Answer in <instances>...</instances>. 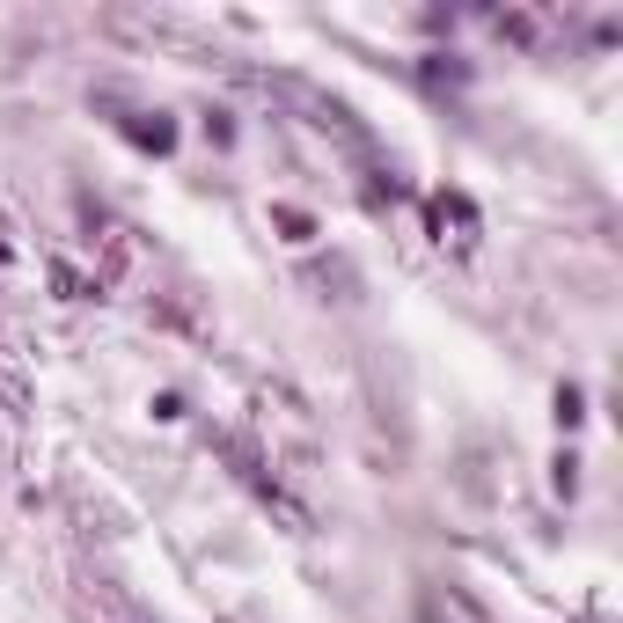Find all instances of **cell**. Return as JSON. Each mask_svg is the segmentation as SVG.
Wrapping results in <instances>:
<instances>
[{"label": "cell", "mask_w": 623, "mask_h": 623, "mask_svg": "<svg viewBox=\"0 0 623 623\" xmlns=\"http://www.w3.org/2000/svg\"><path fill=\"white\" fill-rule=\"evenodd\" d=\"M286 96H294V103L308 110V125H323V132H338V140H367V132H359V118H353V110L338 103V96L308 89V81H286Z\"/></svg>", "instance_id": "6da1fadb"}, {"label": "cell", "mask_w": 623, "mask_h": 623, "mask_svg": "<svg viewBox=\"0 0 623 623\" xmlns=\"http://www.w3.org/2000/svg\"><path fill=\"white\" fill-rule=\"evenodd\" d=\"M125 140L147 147V155H169V147H177V118H161V110H132V118H125Z\"/></svg>", "instance_id": "7a4b0ae2"}, {"label": "cell", "mask_w": 623, "mask_h": 623, "mask_svg": "<svg viewBox=\"0 0 623 623\" xmlns=\"http://www.w3.org/2000/svg\"><path fill=\"white\" fill-rule=\"evenodd\" d=\"M433 228H441V243H447V228H455V243H477V206L463 191H441L433 198Z\"/></svg>", "instance_id": "3957f363"}, {"label": "cell", "mask_w": 623, "mask_h": 623, "mask_svg": "<svg viewBox=\"0 0 623 623\" xmlns=\"http://www.w3.org/2000/svg\"><path fill=\"white\" fill-rule=\"evenodd\" d=\"M557 426H587V396H580V389H572V382H557Z\"/></svg>", "instance_id": "277c9868"}, {"label": "cell", "mask_w": 623, "mask_h": 623, "mask_svg": "<svg viewBox=\"0 0 623 623\" xmlns=\"http://www.w3.org/2000/svg\"><path fill=\"white\" fill-rule=\"evenodd\" d=\"M52 286H59V301H89L96 294V279H81L73 265H52Z\"/></svg>", "instance_id": "5b68a950"}, {"label": "cell", "mask_w": 623, "mask_h": 623, "mask_svg": "<svg viewBox=\"0 0 623 623\" xmlns=\"http://www.w3.org/2000/svg\"><path fill=\"white\" fill-rule=\"evenodd\" d=\"M271 220H279V228L294 235V243H308V235H316V220H308L301 206H279V214H271Z\"/></svg>", "instance_id": "8992f818"}, {"label": "cell", "mask_w": 623, "mask_h": 623, "mask_svg": "<svg viewBox=\"0 0 623 623\" xmlns=\"http://www.w3.org/2000/svg\"><path fill=\"white\" fill-rule=\"evenodd\" d=\"M551 484H557V492H580V463H572V455H557V463H551Z\"/></svg>", "instance_id": "52a82bcc"}]
</instances>
